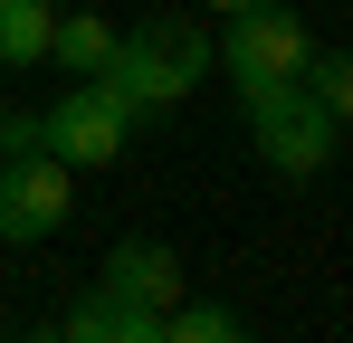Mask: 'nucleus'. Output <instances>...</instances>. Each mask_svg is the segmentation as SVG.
<instances>
[{
  "label": "nucleus",
  "instance_id": "obj_9",
  "mask_svg": "<svg viewBox=\"0 0 353 343\" xmlns=\"http://www.w3.org/2000/svg\"><path fill=\"white\" fill-rule=\"evenodd\" d=\"M296 86H305L315 105L334 114V124H353V48H305V67H296Z\"/></svg>",
  "mask_w": 353,
  "mask_h": 343
},
{
  "label": "nucleus",
  "instance_id": "obj_14",
  "mask_svg": "<svg viewBox=\"0 0 353 343\" xmlns=\"http://www.w3.org/2000/svg\"><path fill=\"white\" fill-rule=\"evenodd\" d=\"M0 324H10V305H0Z\"/></svg>",
  "mask_w": 353,
  "mask_h": 343
},
{
  "label": "nucleus",
  "instance_id": "obj_1",
  "mask_svg": "<svg viewBox=\"0 0 353 343\" xmlns=\"http://www.w3.org/2000/svg\"><path fill=\"white\" fill-rule=\"evenodd\" d=\"M201 67H210V39H201V19H143V29H124L115 57L96 67L105 86H115L124 114H172L191 86H201Z\"/></svg>",
  "mask_w": 353,
  "mask_h": 343
},
{
  "label": "nucleus",
  "instance_id": "obj_11",
  "mask_svg": "<svg viewBox=\"0 0 353 343\" xmlns=\"http://www.w3.org/2000/svg\"><path fill=\"white\" fill-rule=\"evenodd\" d=\"M163 334H172V343H239L248 324H239L230 305H191V295H181L172 315H163Z\"/></svg>",
  "mask_w": 353,
  "mask_h": 343
},
{
  "label": "nucleus",
  "instance_id": "obj_5",
  "mask_svg": "<svg viewBox=\"0 0 353 343\" xmlns=\"http://www.w3.org/2000/svg\"><path fill=\"white\" fill-rule=\"evenodd\" d=\"M124 124H134V114L115 105V86H105V76H77L58 105L39 114V143H48L67 172H105L124 153Z\"/></svg>",
  "mask_w": 353,
  "mask_h": 343
},
{
  "label": "nucleus",
  "instance_id": "obj_4",
  "mask_svg": "<svg viewBox=\"0 0 353 343\" xmlns=\"http://www.w3.org/2000/svg\"><path fill=\"white\" fill-rule=\"evenodd\" d=\"M305 48H315V39H305V19H296L287 0H258V10L230 19V39L210 48V67H230L239 96H248V86H287L296 67H305Z\"/></svg>",
  "mask_w": 353,
  "mask_h": 343
},
{
  "label": "nucleus",
  "instance_id": "obj_8",
  "mask_svg": "<svg viewBox=\"0 0 353 343\" xmlns=\"http://www.w3.org/2000/svg\"><path fill=\"white\" fill-rule=\"evenodd\" d=\"M105 57H115V19H96V10H58V19H48V67L96 76Z\"/></svg>",
  "mask_w": 353,
  "mask_h": 343
},
{
  "label": "nucleus",
  "instance_id": "obj_6",
  "mask_svg": "<svg viewBox=\"0 0 353 343\" xmlns=\"http://www.w3.org/2000/svg\"><path fill=\"white\" fill-rule=\"evenodd\" d=\"M105 286L134 295L143 315H172L181 295H191V286H181V258L163 248V238H115V248H105Z\"/></svg>",
  "mask_w": 353,
  "mask_h": 343
},
{
  "label": "nucleus",
  "instance_id": "obj_7",
  "mask_svg": "<svg viewBox=\"0 0 353 343\" xmlns=\"http://www.w3.org/2000/svg\"><path fill=\"white\" fill-rule=\"evenodd\" d=\"M67 343H163V315H143L134 295H115V286H96L86 305H67Z\"/></svg>",
  "mask_w": 353,
  "mask_h": 343
},
{
  "label": "nucleus",
  "instance_id": "obj_3",
  "mask_svg": "<svg viewBox=\"0 0 353 343\" xmlns=\"http://www.w3.org/2000/svg\"><path fill=\"white\" fill-rule=\"evenodd\" d=\"M67 210H77V172H67L48 143H29V153H10V163H0V238H10V248L58 238Z\"/></svg>",
  "mask_w": 353,
  "mask_h": 343
},
{
  "label": "nucleus",
  "instance_id": "obj_13",
  "mask_svg": "<svg viewBox=\"0 0 353 343\" xmlns=\"http://www.w3.org/2000/svg\"><path fill=\"white\" fill-rule=\"evenodd\" d=\"M210 10H220V19H239V10H258V0H210Z\"/></svg>",
  "mask_w": 353,
  "mask_h": 343
},
{
  "label": "nucleus",
  "instance_id": "obj_12",
  "mask_svg": "<svg viewBox=\"0 0 353 343\" xmlns=\"http://www.w3.org/2000/svg\"><path fill=\"white\" fill-rule=\"evenodd\" d=\"M29 143H39V114H19V105H0V163H10V153H29Z\"/></svg>",
  "mask_w": 353,
  "mask_h": 343
},
{
  "label": "nucleus",
  "instance_id": "obj_10",
  "mask_svg": "<svg viewBox=\"0 0 353 343\" xmlns=\"http://www.w3.org/2000/svg\"><path fill=\"white\" fill-rule=\"evenodd\" d=\"M48 0H0V67H39L48 57Z\"/></svg>",
  "mask_w": 353,
  "mask_h": 343
},
{
  "label": "nucleus",
  "instance_id": "obj_2",
  "mask_svg": "<svg viewBox=\"0 0 353 343\" xmlns=\"http://www.w3.org/2000/svg\"><path fill=\"white\" fill-rule=\"evenodd\" d=\"M248 143H258V163L277 172V181H315V172L334 163L344 124L287 76V86H248Z\"/></svg>",
  "mask_w": 353,
  "mask_h": 343
}]
</instances>
